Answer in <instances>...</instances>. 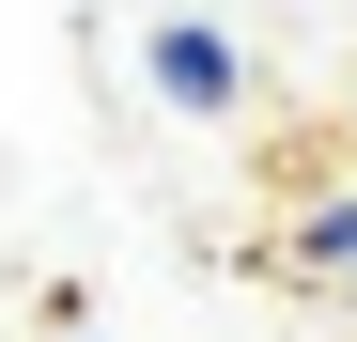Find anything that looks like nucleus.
Returning <instances> with one entry per match:
<instances>
[{"mask_svg": "<svg viewBox=\"0 0 357 342\" xmlns=\"http://www.w3.org/2000/svg\"><path fill=\"white\" fill-rule=\"evenodd\" d=\"M342 109H357V94H342Z\"/></svg>", "mask_w": 357, "mask_h": 342, "instance_id": "4", "label": "nucleus"}, {"mask_svg": "<svg viewBox=\"0 0 357 342\" xmlns=\"http://www.w3.org/2000/svg\"><path fill=\"white\" fill-rule=\"evenodd\" d=\"M280 280H357V187L295 202V234H280Z\"/></svg>", "mask_w": 357, "mask_h": 342, "instance_id": "2", "label": "nucleus"}, {"mask_svg": "<svg viewBox=\"0 0 357 342\" xmlns=\"http://www.w3.org/2000/svg\"><path fill=\"white\" fill-rule=\"evenodd\" d=\"M140 94L187 109V125H233V109H249V47H233L218 16H155L140 31Z\"/></svg>", "mask_w": 357, "mask_h": 342, "instance_id": "1", "label": "nucleus"}, {"mask_svg": "<svg viewBox=\"0 0 357 342\" xmlns=\"http://www.w3.org/2000/svg\"><path fill=\"white\" fill-rule=\"evenodd\" d=\"M47 342H109V327H93V311H78V296H63V311H47Z\"/></svg>", "mask_w": 357, "mask_h": 342, "instance_id": "3", "label": "nucleus"}]
</instances>
